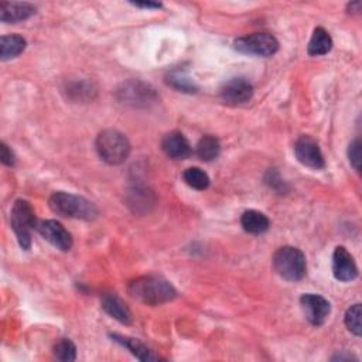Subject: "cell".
Returning a JSON list of instances; mask_svg holds the SVG:
<instances>
[{
    "mask_svg": "<svg viewBox=\"0 0 362 362\" xmlns=\"http://www.w3.org/2000/svg\"><path fill=\"white\" fill-rule=\"evenodd\" d=\"M36 15V8L30 3L2 2L0 3V20L3 23H19Z\"/></svg>",
    "mask_w": 362,
    "mask_h": 362,
    "instance_id": "cell-15",
    "label": "cell"
},
{
    "mask_svg": "<svg viewBox=\"0 0 362 362\" xmlns=\"http://www.w3.org/2000/svg\"><path fill=\"white\" fill-rule=\"evenodd\" d=\"M361 142L359 139H355L349 147H348V158H349V163L351 166L356 170V172H361Z\"/></svg>",
    "mask_w": 362,
    "mask_h": 362,
    "instance_id": "cell-26",
    "label": "cell"
},
{
    "mask_svg": "<svg viewBox=\"0 0 362 362\" xmlns=\"http://www.w3.org/2000/svg\"><path fill=\"white\" fill-rule=\"evenodd\" d=\"M265 181H266V184H268L271 188H273V190L278 191V193H285V191L287 190L286 183L280 179L279 173H278L275 169H271V170L268 172V174H266V177H265Z\"/></svg>",
    "mask_w": 362,
    "mask_h": 362,
    "instance_id": "cell-27",
    "label": "cell"
},
{
    "mask_svg": "<svg viewBox=\"0 0 362 362\" xmlns=\"http://www.w3.org/2000/svg\"><path fill=\"white\" fill-rule=\"evenodd\" d=\"M195 153L198 159L202 162H213L216 160L221 153V144L220 140L213 135H205L199 139L195 147Z\"/></svg>",
    "mask_w": 362,
    "mask_h": 362,
    "instance_id": "cell-20",
    "label": "cell"
},
{
    "mask_svg": "<svg viewBox=\"0 0 362 362\" xmlns=\"http://www.w3.org/2000/svg\"><path fill=\"white\" fill-rule=\"evenodd\" d=\"M300 304L307 322L315 326H323L331 313V304L320 294L307 293L300 297Z\"/></svg>",
    "mask_w": 362,
    "mask_h": 362,
    "instance_id": "cell-8",
    "label": "cell"
},
{
    "mask_svg": "<svg viewBox=\"0 0 362 362\" xmlns=\"http://www.w3.org/2000/svg\"><path fill=\"white\" fill-rule=\"evenodd\" d=\"M102 303V308L105 312L114 317L115 320H118L122 324H129L132 322V313L129 307L123 303V300L116 296L115 293H107L103 294L100 299Z\"/></svg>",
    "mask_w": 362,
    "mask_h": 362,
    "instance_id": "cell-14",
    "label": "cell"
},
{
    "mask_svg": "<svg viewBox=\"0 0 362 362\" xmlns=\"http://www.w3.org/2000/svg\"><path fill=\"white\" fill-rule=\"evenodd\" d=\"M162 149L166 153L167 158L174 159V160L188 159L193 153L190 142L179 130H173V132L165 135V137L162 140Z\"/></svg>",
    "mask_w": 362,
    "mask_h": 362,
    "instance_id": "cell-13",
    "label": "cell"
},
{
    "mask_svg": "<svg viewBox=\"0 0 362 362\" xmlns=\"http://www.w3.org/2000/svg\"><path fill=\"white\" fill-rule=\"evenodd\" d=\"M361 316H362V308H361V304L356 303L354 306H351L347 313H345V326L348 329V331H351L354 335L356 337H361V333H362V326H361Z\"/></svg>",
    "mask_w": 362,
    "mask_h": 362,
    "instance_id": "cell-25",
    "label": "cell"
},
{
    "mask_svg": "<svg viewBox=\"0 0 362 362\" xmlns=\"http://www.w3.org/2000/svg\"><path fill=\"white\" fill-rule=\"evenodd\" d=\"M128 293L132 299L147 306H160L172 301L177 296L174 286L165 278L156 275L140 276L130 280Z\"/></svg>",
    "mask_w": 362,
    "mask_h": 362,
    "instance_id": "cell-1",
    "label": "cell"
},
{
    "mask_svg": "<svg viewBox=\"0 0 362 362\" xmlns=\"http://www.w3.org/2000/svg\"><path fill=\"white\" fill-rule=\"evenodd\" d=\"M296 159L306 167L313 170H322L326 167V160L319 143L312 137L303 135L294 143Z\"/></svg>",
    "mask_w": 362,
    "mask_h": 362,
    "instance_id": "cell-7",
    "label": "cell"
},
{
    "mask_svg": "<svg viewBox=\"0 0 362 362\" xmlns=\"http://www.w3.org/2000/svg\"><path fill=\"white\" fill-rule=\"evenodd\" d=\"M220 96L227 105H242V103H246L252 99L253 86L246 78H232L223 85Z\"/></svg>",
    "mask_w": 362,
    "mask_h": 362,
    "instance_id": "cell-11",
    "label": "cell"
},
{
    "mask_svg": "<svg viewBox=\"0 0 362 362\" xmlns=\"http://www.w3.org/2000/svg\"><path fill=\"white\" fill-rule=\"evenodd\" d=\"M234 48L248 56L272 57L279 51V41L273 34L255 33L236 38L234 41Z\"/></svg>",
    "mask_w": 362,
    "mask_h": 362,
    "instance_id": "cell-6",
    "label": "cell"
},
{
    "mask_svg": "<svg viewBox=\"0 0 362 362\" xmlns=\"http://www.w3.org/2000/svg\"><path fill=\"white\" fill-rule=\"evenodd\" d=\"M111 338L115 342L121 344L122 347L128 348L140 361H158V359H160L156 354H153L151 349H149L143 342H140L136 338L123 337V335H119V334H111Z\"/></svg>",
    "mask_w": 362,
    "mask_h": 362,
    "instance_id": "cell-18",
    "label": "cell"
},
{
    "mask_svg": "<svg viewBox=\"0 0 362 362\" xmlns=\"http://www.w3.org/2000/svg\"><path fill=\"white\" fill-rule=\"evenodd\" d=\"M183 179L187 186H190L194 190L204 191L210 187V177L204 170L198 167H190L183 173Z\"/></svg>",
    "mask_w": 362,
    "mask_h": 362,
    "instance_id": "cell-22",
    "label": "cell"
},
{
    "mask_svg": "<svg viewBox=\"0 0 362 362\" xmlns=\"http://www.w3.org/2000/svg\"><path fill=\"white\" fill-rule=\"evenodd\" d=\"M333 275L340 282H352L358 276L354 256L344 246H337L333 253Z\"/></svg>",
    "mask_w": 362,
    "mask_h": 362,
    "instance_id": "cell-12",
    "label": "cell"
},
{
    "mask_svg": "<svg viewBox=\"0 0 362 362\" xmlns=\"http://www.w3.org/2000/svg\"><path fill=\"white\" fill-rule=\"evenodd\" d=\"M26 45L27 43L22 36L17 34L3 36L0 38V59L3 61H8L19 57L26 50Z\"/></svg>",
    "mask_w": 362,
    "mask_h": 362,
    "instance_id": "cell-19",
    "label": "cell"
},
{
    "mask_svg": "<svg viewBox=\"0 0 362 362\" xmlns=\"http://www.w3.org/2000/svg\"><path fill=\"white\" fill-rule=\"evenodd\" d=\"M0 159H2L3 165H6L9 167H13L16 165L15 153L12 151V149L5 142L0 144Z\"/></svg>",
    "mask_w": 362,
    "mask_h": 362,
    "instance_id": "cell-28",
    "label": "cell"
},
{
    "mask_svg": "<svg viewBox=\"0 0 362 362\" xmlns=\"http://www.w3.org/2000/svg\"><path fill=\"white\" fill-rule=\"evenodd\" d=\"M36 231L51 245L56 246L60 250H70L73 248V236L71 234L64 228L63 224L54 220H45L38 221Z\"/></svg>",
    "mask_w": 362,
    "mask_h": 362,
    "instance_id": "cell-10",
    "label": "cell"
},
{
    "mask_svg": "<svg viewBox=\"0 0 362 362\" xmlns=\"http://www.w3.org/2000/svg\"><path fill=\"white\" fill-rule=\"evenodd\" d=\"M331 48H333L331 36L323 27H317L313 31L312 38H310V43H308V47H307V53L312 57H320V56H324V54L330 53Z\"/></svg>",
    "mask_w": 362,
    "mask_h": 362,
    "instance_id": "cell-17",
    "label": "cell"
},
{
    "mask_svg": "<svg viewBox=\"0 0 362 362\" xmlns=\"http://www.w3.org/2000/svg\"><path fill=\"white\" fill-rule=\"evenodd\" d=\"M241 225L242 228L252 235H261L264 232H266L271 227V221L269 218L256 210H248L242 214L241 217Z\"/></svg>",
    "mask_w": 362,
    "mask_h": 362,
    "instance_id": "cell-16",
    "label": "cell"
},
{
    "mask_svg": "<svg viewBox=\"0 0 362 362\" xmlns=\"http://www.w3.org/2000/svg\"><path fill=\"white\" fill-rule=\"evenodd\" d=\"M118 98L123 103L133 107H149L158 100V95L153 88L139 81H129L118 89Z\"/></svg>",
    "mask_w": 362,
    "mask_h": 362,
    "instance_id": "cell-9",
    "label": "cell"
},
{
    "mask_svg": "<svg viewBox=\"0 0 362 362\" xmlns=\"http://www.w3.org/2000/svg\"><path fill=\"white\" fill-rule=\"evenodd\" d=\"M95 146L99 158L111 166L125 163L130 154V142L115 129L102 130L96 137Z\"/></svg>",
    "mask_w": 362,
    "mask_h": 362,
    "instance_id": "cell-3",
    "label": "cell"
},
{
    "mask_svg": "<svg viewBox=\"0 0 362 362\" xmlns=\"http://www.w3.org/2000/svg\"><path fill=\"white\" fill-rule=\"evenodd\" d=\"M132 5L136 8H142V9H160L162 8L160 3H153V2H135Z\"/></svg>",
    "mask_w": 362,
    "mask_h": 362,
    "instance_id": "cell-29",
    "label": "cell"
},
{
    "mask_svg": "<svg viewBox=\"0 0 362 362\" xmlns=\"http://www.w3.org/2000/svg\"><path fill=\"white\" fill-rule=\"evenodd\" d=\"M166 82L173 86L174 89L180 91V92H187V93H194L197 92V85L195 82L190 78V75L187 74L186 70L183 68H176L172 73L167 74L166 77Z\"/></svg>",
    "mask_w": 362,
    "mask_h": 362,
    "instance_id": "cell-21",
    "label": "cell"
},
{
    "mask_svg": "<svg viewBox=\"0 0 362 362\" xmlns=\"http://www.w3.org/2000/svg\"><path fill=\"white\" fill-rule=\"evenodd\" d=\"M129 205L133 206L135 213L149 211V206L154 205L153 194L147 190L136 188V190L130 191V194H129Z\"/></svg>",
    "mask_w": 362,
    "mask_h": 362,
    "instance_id": "cell-23",
    "label": "cell"
},
{
    "mask_svg": "<svg viewBox=\"0 0 362 362\" xmlns=\"http://www.w3.org/2000/svg\"><path fill=\"white\" fill-rule=\"evenodd\" d=\"M53 354L57 359L64 362H73L77 359V347L68 338H61L53 347Z\"/></svg>",
    "mask_w": 362,
    "mask_h": 362,
    "instance_id": "cell-24",
    "label": "cell"
},
{
    "mask_svg": "<svg viewBox=\"0 0 362 362\" xmlns=\"http://www.w3.org/2000/svg\"><path fill=\"white\" fill-rule=\"evenodd\" d=\"M48 205L51 211L64 218L92 221L98 217V209L95 204L84 197L64 191H57L51 195Z\"/></svg>",
    "mask_w": 362,
    "mask_h": 362,
    "instance_id": "cell-2",
    "label": "cell"
},
{
    "mask_svg": "<svg viewBox=\"0 0 362 362\" xmlns=\"http://www.w3.org/2000/svg\"><path fill=\"white\" fill-rule=\"evenodd\" d=\"M273 268L285 280L299 282L307 272L306 256L294 246L279 248L273 255Z\"/></svg>",
    "mask_w": 362,
    "mask_h": 362,
    "instance_id": "cell-4",
    "label": "cell"
},
{
    "mask_svg": "<svg viewBox=\"0 0 362 362\" xmlns=\"http://www.w3.org/2000/svg\"><path fill=\"white\" fill-rule=\"evenodd\" d=\"M10 225L20 248L29 250L31 248V231L37 227L36 213L29 201L17 199L13 204L10 211Z\"/></svg>",
    "mask_w": 362,
    "mask_h": 362,
    "instance_id": "cell-5",
    "label": "cell"
}]
</instances>
